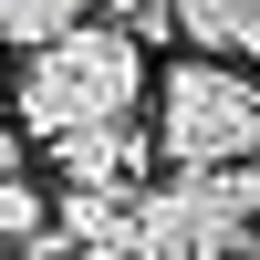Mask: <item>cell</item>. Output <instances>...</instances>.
Instances as JSON below:
<instances>
[{
	"label": "cell",
	"mask_w": 260,
	"mask_h": 260,
	"mask_svg": "<svg viewBox=\"0 0 260 260\" xmlns=\"http://www.w3.org/2000/svg\"><path fill=\"white\" fill-rule=\"evenodd\" d=\"M62 260H146V250H136V240H125V250H62Z\"/></svg>",
	"instance_id": "obj_8"
},
{
	"label": "cell",
	"mask_w": 260,
	"mask_h": 260,
	"mask_svg": "<svg viewBox=\"0 0 260 260\" xmlns=\"http://www.w3.org/2000/svg\"><path fill=\"white\" fill-rule=\"evenodd\" d=\"M136 104H146V31H125V21H83V31L21 52V136L31 146L125 125Z\"/></svg>",
	"instance_id": "obj_1"
},
{
	"label": "cell",
	"mask_w": 260,
	"mask_h": 260,
	"mask_svg": "<svg viewBox=\"0 0 260 260\" xmlns=\"http://www.w3.org/2000/svg\"><path fill=\"white\" fill-rule=\"evenodd\" d=\"M250 260H260V240H250Z\"/></svg>",
	"instance_id": "obj_9"
},
{
	"label": "cell",
	"mask_w": 260,
	"mask_h": 260,
	"mask_svg": "<svg viewBox=\"0 0 260 260\" xmlns=\"http://www.w3.org/2000/svg\"><path fill=\"white\" fill-rule=\"evenodd\" d=\"M156 146H167V167H250L260 73H240V52H187L177 73H156Z\"/></svg>",
	"instance_id": "obj_2"
},
{
	"label": "cell",
	"mask_w": 260,
	"mask_h": 260,
	"mask_svg": "<svg viewBox=\"0 0 260 260\" xmlns=\"http://www.w3.org/2000/svg\"><path fill=\"white\" fill-rule=\"evenodd\" d=\"M250 240H260V219L240 208L229 167H177V177H156L136 198V250L146 260H229Z\"/></svg>",
	"instance_id": "obj_3"
},
{
	"label": "cell",
	"mask_w": 260,
	"mask_h": 260,
	"mask_svg": "<svg viewBox=\"0 0 260 260\" xmlns=\"http://www.w3.org/2000/svg\"><path fill=\"white\" fill-rule=\"evenodd\" d=\"M52 229L73 250H125V240H136V198H115V187H62Z\"/></svg>",
	"instance_id": "obj_5"
},
{
	"label": "cell",
	"mask_w": 260,
	"mask_h": 260,
	"mask_svg": "<svg viewBox=\"0 0 260 260\" xmlns=\"http://www.w3.org/2000/svg\"><path fill=\"white\" fill-rule=\"evenodd\" d=\"M156 156H167V146L146 136L136 115H125V125H83V136L52 146L62 187H115V198H146V167H156Z\"/></svg>",
	"instance_id": "obj_4"
},
{
	"label": "cell",
	"mask_w": 260,
	"mask_h": 260,
	"mask_svg": "<svg viewBox=\"0 0 260 260\" xmlns=\"http://www.w3.org/2000/svg\"><path fill=\"white\" fill-rule=\"evenodd\" d=\"M250 62H260V52H250Z\"/></svg>",
	"instance_id": "obj_10"
},
{
	"label": "cell",
	"mask_w": 260,
	"mask_h": 260,
	"mask_svg": "<svg viewBox=\"0 0 260 260\" xmlns=\"http://www.w3.org/2000/svg\"><path fill=\"white\" fill-rule=\"evenodd\" d=\"M177 31L198 52H260V0H177Z\"/></svg>",
	"instance_id": "obj_6"
},
{
	"label": "cell",
	"mask_w": 260,
	"mask_h": 260,
	"mask_svg": "<svg viewBox=\"0 0 260 260\" xmlns=\"http://www.w3.org/2000/svg\"><path fill=\"white\" fill-rule=\"evenodd\" d=\"M83 21H94V0H0V31H11L21 52H42V42L83 31Z\"/></svg>",
	"instance_id": "obj_7"
}]
</instances>
